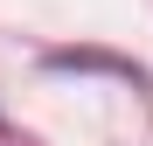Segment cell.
<instances>
[{
    "label": "cell",
    "instance_id": "obj_1",
    "mask_svg": "<svg viewBox=\"0 0 153 146\" xmlns=\"http://www.w3.org/2000/svg\"><path fill=\"white\" fill-rule=\"evenodd\" d=\"M42 70H56V77H118V84H132L153 97V77L132 63V56H118V49H97V42H76V49H42Z\"/></svg>",
    "mask_w": 153,
    "mask_h": 146
}]
</instances>
